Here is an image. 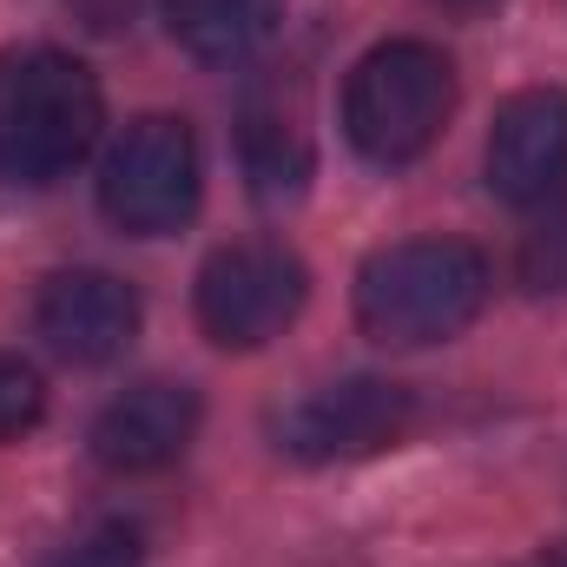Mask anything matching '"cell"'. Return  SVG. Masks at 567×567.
Masks as SVG:
<instances>
[{"mask_svg": "<svg viewBox=\"0 0 567 567\" xmlns=\"http://www.w3.org/2000/svg\"><path fill=\"white\" fill-rule=\"evenodd\" d=\"M106 100L86 60L60 47L0 53V172L13 185H60L100 140Z\"/></svg>", "mask_w": 567, "mask_h": 567, "instance_id": "obj_1", "label": "cell"}, {"mask_svg": "<svg viewBox=\"0 0 567 567\" xmlns=\"http://www.w3.org/2000/svg\"><path fill=\"white\" fill-rule=\"evenodd\" d=\"M488 303V258L462 238H403L363 258L357 271V323L377 343L416 350L462 337Z\"/></svg>", "mask_w": 567, "mask_h": 567, "instance_id": "obj_2", "label": "cell"}, {"mask_svg": "<svg viewBox=\"0 0 567 567\" xmlns=\"http://www.w3.org/2000/svg\"><path fill=\"white\" fill-rule=\"evenodd\" d=\"M455 113V66L429 40H383L350 66L343 133L370 165H410Z\"/></svg>", "mask_w": 567, "mask_h": 567, "instance_id": "obj_3", "label": "cell"}, {"mask_svg": "<svg viewBox=\"0 0 567 567\" xmlns=\"http://www.w3.org/2000/svg\"><path fill=\"white\" fill-rule=\"evenodd\" d=\"M310 297V271L303 258L278 245V238H238V245H218L198 271V330L218 343V350H265L271 337H284L297 323Z\"/></svg>", "mask_w": 567, "mask_h": 567, "instance_id": "obj_4", "label": "cell"}, {"mask_svg": "<svg viewBox=\"0 0 567 567\" xmlns=\"http://www.w3.org/2000/svg\"><path fill=\"white\" fill-rule=\"evenodd\" d=\"M100 212L126 238H165L198 212V140L172 113L133 120L100 165Z\"/></svg>", "mask_w": 567, "mask_h": 567, "instance_id": "obj_5", "label": "cell"}, {"mask_svg": "<svg viewBox=\"0 0 567 567\" xmlns=\"http://www.w3.org/2000/svg\"><path fill=\"white\" fill-rule=\"evenodd\" d=\"M416 423V396L390 377H337L323 390H310L303 403H290L278 423V442L297 462H357L377 455L390 442H403V429Z\"/></svg>", "mask_w": 567, "mask_h": 567, "instance_id": "obj_6", "label": "cell"}, {"mask_svg": "<svg viewBox=\"0 0 567 567\" xmlns=\"http://www.w3.org/2000/svg\"><path fill=\"white\" fill-rule=\"evenodd\" d=\"M482 172L502 205H548L567 192V86H522L502 100Z\"/></svg>", "mask_w": 567, "mask_h": 567, "instance_id": "obj_7", "label": "cell"}, {"mask_svg": "<svg viewBox=\"0 0 567 567\" xmlns=\"http://www.w3.org/2000/svg\"><path fill=\"white\" fill-rule=\"evenodd\" d=\"M33 330L66 363H113L140 337V290L113 271H53L33 297Z\"/></svg>", "mask_w": 567, "mask_h": 567, "instance_id": "obj_8", "label": "cell"}, {"mask_svg": "<svg viewBox=\"0 0 567 567\" xmlns=\"http://www.w3.org/2000/svg\"><path fill=\"white\" fill-rule=\"evenodd\" d=\"M198 435V390L192 383H133L126 396H113L93 416V462L113 475H152L165 462H178Z\"/></svg>", "mask_w": 567, "mask_h": 567, "instance_id": "obj_9", "label": "cell"}, {"mask_svg": "<svg viewBox=\"0 0 567 567\" xmlns=\"http://www.w3.org/2000/svg\"><path fill=\"white\" fill-rule=\"evenodd\" d=\"M238 165H245L251 198H265V205L303 198V185H310V172H317L303 113L284 106L278 93H251L245 113H238Z\"/></svg>", "mask_w": 567, "mask_h": 567, "instance_id": "obj_10", "label": "cell"}, {"mask_svg": "<svg viewBox=\"0 0 567 567\" xmlns=\"http://www.w3.org/2000/svg\"><path fill=\"white\" fill-rule=\"evenodd\" d=\"M284 20V0H165L172 40L205 60V66H238L251 60Z\"/></svg>", "mask_w": 567, "mask_h": 567, "instance_id": "obj_11", "label": "cell"}, {"mask_svg": "<svg viewBox=\"0 0 567 567\" xmlns=\"http://www.w3.org/2000/svg\"><path fill=\"white\" fill-rule=\"evenodd\" d=\"M515 278L535 297H567V192L535 205V225L515 245Z\"/></svg>", "mask_w": 567, "mask_h": 567, "instance_id": "obj_12", "label": "cell"}, {"mask_svg": "<svg viewBox=\"0 0 567 567\" xmlns=\"http://www.w3.org/2000/svg\"><path fill=\"white\" fill-rule=\"evenodd\" d=\"M40 416H47V383H40V370L0 350V442L27 435Z\"/></svg>", "mask_w": 567, "mask_h": 567, "instance_id": "obj_13", "label": "cell"}, {"mask_svg": "<svg viewBox=\"0 0 567 567\" xmlns=\"http://www.w3.org/2000/svg\"><path fill=\"white\" fill-rule=\"evenodd\" d=\"M140 561H145L140 535H133L126 522H100V528H86L80 542H66L47 567H140Z\"/></svg>", "mask_w": 567, "mask_h": 567, "instance_id": "obj_14", "label": "cell"}, {"mask_svg": "<svg viewBox=\"0 0 567 567\" xmlns=\"http://www.w3.org/2000/svg\"><path fill=\"white\" fill-rule=\"evenodd\" d=\"M522 567H567V542L561 548H548V555H535V561H522Z\"/></svg>", "mask_w": 567, "mask_h": 567, "instance_id": "obj_15", "label": "cell"}, {"mask_svg": "<svg viewBox=\"0 0 567 567\" xmlns=\"http://www.w3.org/2000/svg\"><path fill=\"white\" fill-rule=\"evenodd\" d=\"M442 7H449V13H488L495 0H442Z\"/></svg>", "mask_w": 567, "mask_h": 567, "instance_id": "obj_16", "label": "cell"}]
</instances>
